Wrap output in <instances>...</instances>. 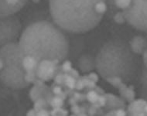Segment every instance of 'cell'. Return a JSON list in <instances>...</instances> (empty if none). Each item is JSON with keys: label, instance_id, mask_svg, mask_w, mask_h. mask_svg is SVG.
Instances as JSON below:
<instances>
[{"label": "cell", "instance_id": "cell-15", "mask_svg": "<svg viewBox=\"0 0 147 116\" xmlns=\"http://www.w3.org/2000/svg\"><path fill=\"white\" fill-rule=\"evenodd\" d=\"M132 0H115V6L118 10L123 11L129 7Z\"/></svg>", "mask_w": 147, "mask_h": 116}, {"label": "cell", "instance_id": "cell-9", "mask_svg": "<svg viewBox=\"0 0 147 116\" xmlns=\"http://www.w3.org/2000/svg\"><path fill=\"white\" fill-rule=\"evenodd\" d=\"M78 67L82 73H89L96 69L95 57L89 53L81 55L78 61Z\"/></svg>", "mask_w": 147, "mask_h": 116}, {"label": "cell", "instance_id": "cell-13", "mask_svg": "<svg viewBox=\"0 0 147 116\" xmlns=\"http://www.w3.org/2000/svg\"><path fill=\"white\" fill-rule=\"evenodd\" d=\"M140 96L142 98L147 101V68L144 67L142 71V74L140 77Z\"/></svg>", "mask_w": 147, "mask_h": 116}, {"label": "cell", "instance_id": "cell-12", "mask_svg": "<svg viewBox=\"0 0 147 116\" xmlns=\"http://www.w3.org/2000/svg\"><path fill=\"white\" fill-rule=\"evenodd\" d=\"M119 89L121 98L127 102H131L136 98V92L134 91V87L132 85L127 86L125 82H122L116 88Z\"/></svg>", "mask_w": 147, "mask_h": 116}, {"label": "cell", "instance_id": "cell-17", "mask_svg": "<svg viewBox=\"0 0 147 116\" xmlns=\"http://www.w3.org/2000/svg\"><path fill=\"white\" fill-rule=\"evenodd\" d=\"M142 61L144 64V67L147 68V49L142 53Z\"/></svg>", "mask_w": 147, "mask_h": 116}, {"label": "cell", "instance_id": "cell-16", "mask_svg": "<svg viewBox=\"0 0 147 116\" xmlns=\"http://www.w3.org/2000/svg\"><path fill=\"white\" fill-rule=\"evenodd\" d=\"M112 19H113L115 22L116 23H118V24H123V23L126 22L122 11H120V12H119L117 14H115V15L114 16V17L112 18Z\"/></svg>", "mask_w": 147, "mask_h": 116}, {"label": "cell", "instance_id": "cell-2", "mask_svg": "<svg viewBox=\"0 0 147 116\" xmlns=\"http://www.w3.org/2000/svg\"><path fill=\"white\" fill-rule=\"evenodd\" d=\"M49 5L53 23L71 33L96 27L107 11L105 0H50Z\"/></svg>", "mask_w": 147, "mask_h": 116}, {"label": "cell", "instance_id": "cell-11", "mask_svg": "<svg viewBox=\"0 0 147 116\" xmlns=\"http://www.w3.org/2000/svg\"><path fill=\"white\" fill-rule=\"evenodd\" d=\"M131 51L136 55L142 54L147 49V40L141 35L135 36L129 43Z\"/></svg>", "mask_w": 147, "mask_h": 116}, {"label": "cell", "instance_id": "cell-5", "mask_svg": "<svg viewBox=\"0 0 147 116\" xmlns=\"http://www.w3.org/2000/svg\"><path fill=\"white\" fill-rule=\"evenodd\" d=\"M122 12L131 26L147 32V0H132L129 6Z\"/></svg>", "mask_w": 147, "mask_h": 116}, {"label": "cell", "instance_id": "cell-8", "mask_svg": "<svg viewBox=\"0 0 147 116\" xmlns=\"http://www.w3.org/2000/svg\"><path fill=\"white\" fill-rule=\"evenodd\" d=\"M128 115H147V101L144 98L134 99L127 106Z\"/></svg>", "mask_w": 147, "mask_h": 116}, {"label": "cell", "instance_id": "cell-3", "mask_svg": "<svg viewBox=\"0 0 147 116\" xmlns=\"http://www.w3.org/2000/svg\"><path fill=\"white\" fill-rule=\"evenodd\" d=\"M98 73L105 81L118 77L124 82L134 78L138 67V58L129 44L121 39L107 41L95 56Z\"/></svg>", "mask_w": 147, "mask_h": 116}, {"label": "cell", "instance_id": "cell-7", "mask_svg": "<svg viewBox=\"0 0 147 116\" xmlns=\"http://www.w3.org/2000/svg\"><path fill=\"white\" fill-rule=\"evenodd\" d=\"M27 2L28 0H0V17L16 14Z\"/></svg>", "mask_w": 147, "mask_h": 116}, {"label": "cell", "instance_id": "cell-14", "mask_svg": "<svg viewBox=\"0 0 147 116\" xmlns=\"http://www.w3.org/2000/svg\"><path fill=\"white\" fill-rule=\"evenodd\" d=\"M105 3L107 7L106 14L109 17L113 18L115 14L120 12L115 6V0H105Z\"/></svg>", "mask_w": 147, "mask_h": 116}, {"label": "cell", "instance_id": "cell-4", "mask_svg": "<svg viewBox=\"0 0 147 116\" xmlns=\"http://www.w3.org/2000/svg\"><path fill=\"white\" fill-rule=\"evenodd\" d=\"M0 59L3 63L0 81L5 87L18 90L30 85L25 79L26 72L23 66V57L18 42L0 47Z\"/></svg>", "mask_w": 147, "mask_h": 116}, {"label": "cell", "instance_id": "cell-6", "mask_svg": "<svg viewBox=\"0 0 147 116\" xmlns=\"http://www.w3.org/2000/svg\"><path fill=\"white\" fill-rule=\"evenodd\" d=\"M22 32V24L15 14L0 17V47L17 43Z\"/></svg>", "mask_w": 147, "mask_h": 116}, {"label": "cell", "instance_id": "cell-1", "mask_svg": "<svg viewBox=\"0 0 147 116\" xmlns=\"http://www.w3.org/2000/svg\"><path fill=\"white\" fill-rule=\"evenodd\" d=\"M18 44L29 84L38 81L35 72L39 63L61 64L69 53V40L63 31L54 23L46 20L29 25L21 33Z\"/></svg>", "mask_w": 147, "mask_h": 116}, {"label": "cell", "instance_id": "cell-10", "mask_svg": "<svg viewBox=\"0 0 147 116\" xmlns=\"http://www.w3.org/2000/svg\"><path fill=\"white\" fill-rule=\"evenodd\" d=\"M104 97L105 98V105L109 111L118 109H125L127 108L126 101L122 98L112 94H105Z\"/></svg>", "mask_w": 147, "mask_h": 116}]
</instances>
